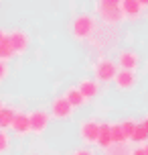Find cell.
<instances>
[{
	"label": "cell",
	"mask_w": 148,
	"mask_h": 155,
	"mask_svg": "<svg viewBox=\"0 0 148 155\" xmlns=\"http://www.w3.org/2000/svg\"><path fill=\"white\" fill-rule=\"evenodd\" d=\"M116 65L120 70H126V71H136L138 65H140V55H138V51H134V49H122L118 53Z\"/></svg>",
	"instance_id": "277c9868"
},
{
	"label": "cell",
	"mask_w": 148,
	"mask_h": 155,
	"mask_svg": "<svg viewBox=\"0 0 148 155\" xmlns=\"http://www.w3.org/2000/svg\"><path fill=\"white\" fill-rule=\"evenodd\" d=\"M120 8H122L124 18H138L142 15V6L138 4V0H122Z\"/></svg>",
	"instance_id": "7c38bea8"
},
{
	"label": "cell",
	"mask_w": 148,
	"mask_h": 155,
	"mask_svg": "<svg viewBox=\"0 0 148 155\" xmlns=\"http://www.w3.org/2000/svg\"><path fill=\"white\" fill-rule=\"evenodd\" d=\"M10 129H12V133L18 135V137L29 135V133H31V127H29V116H26V112H14V118H12V123H10Z\"/></svg>",
	"instance_id": "30bf717a"
},
{
	"label": "cell",
	"mask_w": 148,
	"mask_h": 155,
	"mask_svg": "<svg viewBox=\"0 0 148 155\" xmlns=\"http://www.w3.org/2000/svg\"><path fill=\"white\" fill-rule=\"evenodd\" d=\"M138 4H140L142 8H146L148 6V0H138Z\"/></svg>",
	"instance_id": "484cf974"
},
{
	"label": "cell",
	"mask_w": 148,
	"mask_h": 155,
	"mask_svg": "<svg viewBox=\"0 0 148 155\" xmlns=\"http://www.w3.org/2000/svg\"><path fill=\"white\" fill-rule=\"evenodd\" d=\"M6 78H8V63L0 61V82H4Z\"/></svg>",
	"instance_id": "7402d4cb"
},
{
	"label": "cell",
	"mask_w": 148,
	"mask_h": 155,
	"mask_svg": "<svg viewBox=\"0 0 148 155\" xmlns=\"http://www.w3.org/2000/svg\"><path fill=\"white\" fill-rule=\"evenodd\" d=\"M118 74V65L116 61H112L108 57H100L95 59L94 63V76H95V82H114V76Z\"/></svg>",
	"instance_id": "3957f363"
},
{
	"label": "cell",
	"mask_w": 148,
	"mask_h": 155,
	"mask_svg": "<svg viewBox=\"0 0 148 155\" xmlns=\"http://www.w3.org/2000/svg\"><path fill=\"white\" fill-rule=\"evenodd\" d=\"M77 92L83 96V100H91V98H95L97 96V92H100V84L95 82V80H81L77 84Z\"/></svg>",
	"instance_id": "8fae6325"
},
{
	"label": "cell",
	"mask_w": 148,
	"mask_h": 155,
	"mask_svg": "<svg viewBox=\"0 0 148 155\" xmlns=\"http://www.w3.org/2000/svg\"><path fill=\"white\" fill-rule=\"evenodd\" d=\"M95 145L101 147L103 151L112 145V135H109V123H101L100 124V131H97V141H95Z\"/></svg>",
	"instance_id": "4fadbf2b"
},
{
	"label": "cell",
	"mask_w": 148,
	"mask_h": 155,
	"mask_svg": "<svg viewBox=\"0 0 148 155\" xmlns=\"http://www.w3.org/2000/svg\"><path fill=\"white\" fill-rule=\"evenodd\" d=\"M32 155H37V153H32Z\"/></svg>",
	"instance_id": "f546056e"
},
{
	"label": "cell",
	"mask_w": 148,
	"mask_h": 155,
	"mask_svg": "<svg viewBox=\"0 0 148 155\" xmlns=\"http://www.w3.org/2000/svg\"><path fill=\"white\" fill-rule=\"evenodd\" d=\"M122 0H95V15L100 16L101 25L106 27H118L126 18L122 15Z\"/></svg>",
	"instance_id": "6da1fadb"
},
{
	"label": "cell",
	"mask_w": 148,
	"mask_h": 155,
	"mask_svg": "<svg viewBox=\"0 0 148 155\" xmlns=\"http://www.w3.org/2000/svg\"><path fill=\"white\" fill-rule=\"evenodd\" d=\"M130 141H134V143H146V141H148V135H146V131L142 129L140 123H136V129H134Z\"/></svg>",
	"instance_id": "ac0fdd59"
},
{
	"label": "cell",
	"mask_w": 148,
	"mask_h": 155,
	"mask_svg": "<svg viewBox=\"0 0 148 155\" xmlns=\"http://www.w3.org/2000/svg\"><path fill=\"white\" fill-rule=\"evenodd\" d=\"M142 149H144V153L148 155V143H146V145H142Z\"/></svg>",
	"instance_id": "83f0119b"
},
{
	"label": "cell",
	"mask_w": 148,
	"mask_h": 155,
	"mask_svg": "<svg viewBox=\"0 0 148 155\" xmlns=\"http://www.w3.org/2000/svg\"><path fill=\"white\" fill-rule=\"evenodd\" d=\"M8 41H10V45L14 49V53H24L26 49H29V43H31V37H29V33L26 31H20V29H14V31L6 33Z\"/></svg>",
	"instance_id": "8992f818"
},
{
	"label": "cell",
	"mask_w": 148,
	"mask_h": 155,
	"mask_svg": "<svg viewBox=\"0 0 148 155\" xmlns=\"http://www.w3.org/2000/svg\"><path fill=\"white\" fill-rule=\"evenodd\" d=\"M29 127H31V133H35V135H41V133L47 131L49 123H51V116H49V112H45V110H32V112H29Z\"/></svg>",
	"instance_id": "5b68a950"
},
{
	"label": "cell",
	"mask_w": 148,
	"mask_h": 155,
	"mask_svg": "<svg viewBox=\"0 0 148 155\" xmlns=\"http://www.w3.org/2000/svg\"><path fill=\"white\" fill-rule=\"evenodd\" d=\"M63 98H65V100L69 102V106H71L73 110H75V108H81V106L85 104V100H83V96H81V94L77 92V88H69L67 92L63 94Z\"/></svg>",
	"instance_id": "5bb4252c"
},
{
	"label": "cell",
	"mask_w": 148,
	"mask_h": 155,
	"mask_svg": "<svg viewBox=\"0 0 148 155\" xmlns=\"http://www.w3.org/2000/svg\"><path fill=\"white\" fill-rule=\"evenodd\" d=\"M142 129H144V131H146V135H148V116H146V118H144V120H142Z\"/></svg>",
	"instance_id": "d4e9b609"
},
{
	"label": "cell",
	"mask_w": 148,
	"mask_h": 155,
	"mask_svg": "<svg viewBox=\"0 0 148 155\" xmlns=\"http://www.w3.org/2000/svg\"><path fill=\"white\" fill-rule=\"evenodd\" d=\"M14 49H12V45H10V41H8V37H4L2 41H0V61H6L8 59H12L14 57Z\"/></svg>",
	"instance_id": "e0dca14e"
},
{
	"label": "cell",
	"mask_w": 148,
	"mask_h": 155,
	"mask_svg": "<svg viewBox=\"0 0 148 155\" xmlns=\"http://www.w3.org/2000/svg\"><path fill=\"white\" fill-rule=\"evenodd\" d=\"M97 131H100V123L85 120V123H81V127H79V137H81V141H83L85 145H95Z\"/></svg>",
	"instance_id": "9c48e42d"
},
{
	"label": "cell",
	"mask_w": 148,
	"mask_h": 155,
	"mask_svg": "<svg viewBox=\"0 0 148 155\" xmlns=\"http://www.w3.org/2000/svg\"><path fill=\"white\" fill-rule=\"evenodd\" d=\"M130 155H146L142 147H136V149H130Z\"/></svg>",
	"instance_id": "cb8c5ba5"
},
{
	"label": "cell",
	"mask_w": 148,
	"mask_h": 155,
	"mask_svg": "<svg viewBox=\"0 0 148 155\" xmlns=\"http://www.w3.org/2000/svg\"><path fill=\"white\" fill-rule=\"evenodd\" d=\"M73 155H94V151H91V149H87V147H81V149H75Z\"/></svg>",
	"instance_id": "603a6c76"
},
{
	"label": "cell",
	"mask_w": 148,
	"mask_h": 155,
	"mask_svg": "<svg viewBox=\"0 0 148 155\" xmlns=\"http://www.w3.org/2000/svg\"><path fill=\"white\" fill-rule=\"evenodd\" d=\"M106 155H130V149L126 145H109L106 149Z\"/></svg>",
	"instance_id": "d6986e66"
},
{
	"label": "cell",
	"mask_w": 148,
	"mask_h": 155,
	"mask_svg": "<svg viewBox=\"0 0 148 155\" xmlns=\"http://www.w3.org/2000/svg\"><path fill=\"white\" fill-rule=\"evenodd\" d=\"M95 27H97L95 16L83 12V15H77L73 18V23H71V35L77 41H87V39L91 37V33L95 31Z\"/></svg>",
	"instance_id": "7a4b0ae2"
},
{
	"label": "cell",
	"mask_w": 148,
	"mask_h": 155,
	"mask_svg": "<svg viewBox=\"0 0 148 155\" xmlns=\"http://www.w3.org/2000/svg\"><path fill=\"white\" fill-rule=\"evenodd\" d=\"M114 84H116L118 90H132L134 86L138 84V76H136V71H126V70H118V74L114 76Z\"/></svg>",
	"instance_id": "ba28073f"
},
{
	"label": "cell",
	"mask_w": 148,
	"mask_h": 155,
	"mask_svg": "<svg viewBox=\"0 0 148 155\" xmlns=\"http://www.w3.org/2000/svg\"><path fill=\"white\" fill-rule=\"evenodd\" d=\"M4 37H6V33H4V31H2V29H0V41H2V39H4Z\"/></svg>",
	"instance_id": "4316f807"
},
{
	"label": "cell",
	"mask_w": 148,
	"mask_h": 155,
	"mask_svg": "<svg viewBox=\"0 0 148 155\" xmlns=\"http://www.w3.org/2000/svg\"><path fill=\"white\" fill-rule=\"evenodd\" d=\"M71 114H73V108L69 106V102L65 100L63 96H57V98H53L49 116H53V118H57V120H65V118H69Z\"/></svg>",
	"instance_id": "52a82bcc"
},
{
	"label": "cell",
	"mask_w": 148,
	"mask_h": 155,
	"mask_svg": "<svg viewBox=\"0 0 148 155\" xmlns=\"http://www.w3.org/2000/svg\"><path fill=\"white\" fill-rule=\"evenodd\" d=\"M14 108H10V106H2L0 108V129L2 131H6L10 123H12V118H14Z\"/></svg>",
	"instance_id": "9a60e30c"
},
{
	"label": "cell",
	"mask_w": 148,
	"mask_h": 155,
	"mask_svg": "<svg viewBox=\"0 0 148 155\" xmlns=\"http://www.w3.org/2000/svg\"><path fill=\"white\" fill-rule=\"evenodd\" d=\"M8 149H10V135L0 129V153H6Z\"/></svg>",
	"instance_id": "44dd1931"
},
{
	"label": "cell",
	"mask_w": 148,
	"mask_h": 155,
	"mask_svg": "<svg viewBox=\"0 0 148 155\" xmlns=\"http://www.w3.org/2000/svg\"><path fill=\"white\" fill-rule=\"evenodd\" d=\"M109 135H112V145H126L128 139L124 137V133H122V127L120 124H109Z\"/></svg>",
	"instance_id": "2e32d148"
},
{
	"label": "cell",
	"mask_w": 148,
	"mask_h": 155,
	"mask_svg": "<svg viewBox=\"0 0 148 155\" xmlns=\"http://www.w3.org/2000/svg\"><path fill=\"white\" fill-rule=\"evenodd\" d=\"M120 127H122V133H124V137L130 141V137H132L134 129H136V123H134L132 118H128V120H124V123L120 124Z\"/></svg>",
	"instance_id": "ffe728a7"
},
{
	"label": "cell",
	"mask_w": 148,
	"mask_h": 155,
	"mask_svg": "<svg viewBox=\"0 0 148 155\" xmlns=\"http://www.w3.org/2000/svg\"><path fill=\"white\" fill-rule=\"evenodd\" d=\"M2 106H4V104H2V100H0V108H2Z\"/></svg>",
	"instance_id": "f1b7e54d"
}]
</instances>
